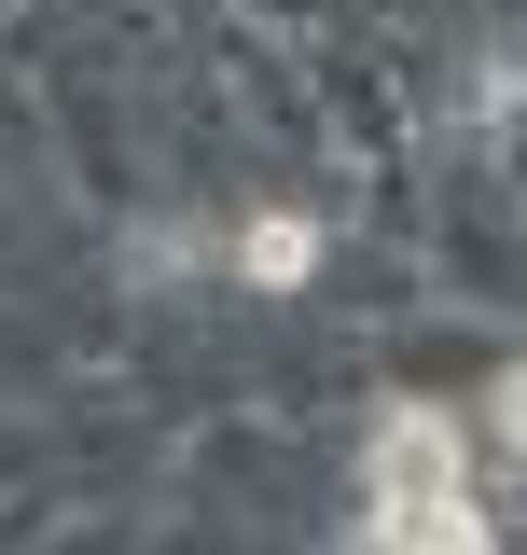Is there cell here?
Returning a JSON list of instances; mask_svg holds the SVG:
<instances>
[{"label": "cell", "mask_w": 527, "mask_h": 555, "mask_svg": "<svg viewBox=\"0 0 527 555\" xmlns=\"http://www.w3.org/2000/svg\"><path fill=\"white\" fill-rule=\"evenodd\" d=\"M486 416H500V444L527 459V361H500V389H486Z\"/></svg>", "instance_id": "cell-3"}, {"label": "cell", "mask_w": 527, "mask_h": 555, "mask_svg": "<svg viewBox=\"0 0 527 555\" xmlns=\"http://www.w3.org/2000/svg\"><path fill=\"white\" fill-rule=\"evenodd\" d=\"M306 264H320V222L306 208H264L250 236H236V278L250 292H306Z\"/></svg>", "instance_id": "cell-2"}, {"label": "cell", "mask_w": 527, "mask_h": 555, "mask_svg": "<svg viewBox=\"0 0 527 555\" xmlns=\"http://www.w3.org/2000/svg\"><path fill=\"white\" fill-rule=\"evenodd\" d=\"M361 542L375 555H486L472 528V444L445 403H389L361 430Z\"/></svg>", "instance_id": "cell-1"}, {"label": "cell", "mask_w": 527, "mask_h": 555, "mask_svg": "<svg viewBox=\"0 0 527 555\" xmlns=\"http://www.w3.org/2000/svg\"><path fill=\"white\" fill-rule=\"evenodd\" d=\"M0 14H14V0H0Z\"/></svg>", "instance_id": "cell-4"}]
</instances>
